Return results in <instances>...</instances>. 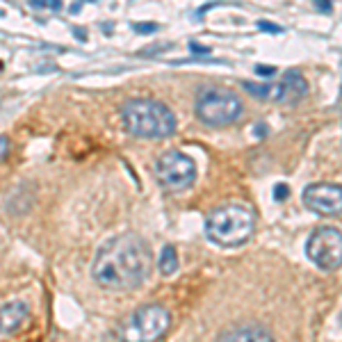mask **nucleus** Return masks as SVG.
I'll use <instances>...</instances> for the list:
<instances>
[{
	"instance_id": "nucleus-1",
	"label": "nucleus",
	"mask_w": 342,
	"mask_h": 342,
	"mask_svg": "<svg viewBox=\"0 0 342 342\" xmlns=\"http://www.w3.org/2000/svg\"><path fill=\"white\" fill-rule=\"evenodd\" d=\"M153 256L149 244L135 233H123L107 239L98 249L91 265V276L105 290L123 292L139 288L149 278Z\"/></svg>"
},
{
	"instance_id": "nucleus-2",
	"label": "nucleus",
	"mask_w": 342,
	"mask_h": 342,
	"mask_svg": "<svg viewBox=\"0 0 342 342\" xmlns=\"http://www.w3.org/2000/svg\"><path fill=\"white\" fill-rule=\"evenodd\" d=\"M123 126L135 137L162 139L176 130V114L155 98H130L121 107Z\"/></svg>"
},
{
	"instance_id": "nucleus-3",
	"label": "nucleus",
	"mask_w": 342,
	"mask_h": 342,
	"mask_svg": "<svg viewBox=\"0 0 342 342\" xmlns=\"http://www.w3.org/2000/svg\"><path fill=\"white\" fill-rule=\"evenodd\" d=\"M256 215L244 203H222L205 217V233L222 246H239L253 235Z\"/></svg>"
},
{
	"instance_id": "nucleus-4",
	"label": "nucleus",
	"mask_w": 342,
	"mask_h": 342,
	"mask_svg": "<svg viewBox=\"0 0 342 342\" xmlns=\"http://www.w3.org/2000/svg\"><path fill=\"white\" fill-rule=\"evenodd\" d=\"M171 324L169 310L160 304H146L130 312L119 326L121 342H157Z\"/></svg>"
},
{
	"instance_id": "nucleus-5",
	"label": "nucleus",
	"mask_w": 342,
	"mask_h": 342,
	"mask_svg": "<svg viewBox=\"0 0 342 342\" xmlns=\"http://www.w3.org/2000/svg\"><path fill=\"white\" fill-rule=\"evenodd\" d=\"M194 112L208 126H231L242 117V101L228 89L208 87L196 96Z\"/></svg>"
},
{
	"instance_id": "nucleus-6",
	"label": "nucleus",
	"mask_w": 342,
	"mask_h": 342,
	"mask_svg": "<svg viewBox=\"0 0 342 342\" xmlns=\"http://www.w3.org/2000/svg\"><path fill=\"white\" fill-rule=\"evenodd\" d=\"M155 178L167 192H183L196 180V162L183 151H167L155 160Z\"/></svg>"
},
{
	"instance_id": "nucleus-7",
	"label": "nucleus",
	"mask_w": 342,
	"mask_h": 342,
	"mask_svg": "<svg viewBox=\"0 0 342 342\" xmlns=\"http://www.w3.org/2000/svg\"><path fill=\"white\" fill-rule=\"evenodd\" d=\"M306 256L324 272L342 267V231L333 226H320L306 242Z\"/></svg>"
},
{
	"instance_id": "nucleus-8",
	"label": "nucleus",
	"mask_w": 342,
	"mask_h": 342,
	"mask_svg": "<svg viewBox=\"0 0 342 342\" xmlns=\"http://www.w3.org/2000/svg\"><path fill=\"white\" fill-rule=\"evenodd\" d=\"M246 91H251L253 96L267 98L281 105H294L308 94V85H306L304 75L299 71H285L278 82H265V85H256V82H242Z\"/></svg>"
},
{
	"instance_id": "nucleus-9",
	"label": "nucleus",
	"mask_w": 342,
	"mask_h": 342,
	"mask_svg": "<svg viewBox=\"0 0 342 342\" xmlns=\"http://www.w3.org/2000/svg\"><path fill=\"white\" fill-rule=\"evenodd\" d=\"M304 203L317 215H340L342 185L340 183H312L304 189Z\"/></svg>"
},
{
	"instance_id": "nucleus-10",
	"label": "nucleus",
	"mask_w": 342,
	"mask_h": 342,
	"mask_svg": "<svg viewBox=\"0 0 342 342\" xmlns=\"http://www.w3.org/2000/svg\"><path fill=\"white\" fill-rule=\"evenodd\" d=\"M28 315H30V308L21 299L2 304L0 306V335H9L16 328H21V324L28 320Z\"/></svg>"
},
{
	"instance_id": "nucleus-11",
	"label": "nucleus",
	"mask_w": 342,
	"mask_h": 342,
	"mask_svg": "<svg viewBox=\"0 0 342 342\" xmlns=\"http://www.w3.org/2000/svg\"><path fill=\"white\" fill-rule=\"evenodd\" d=\"M217 342H274V338L260 324H239V326L222 333Z\"/></svg>"
},
{
	"instance_id": "nucleus-12",
	"label": "nucleus",
	"mask_w": 342,
	"mask_h": 342,
	"mask_svg": "<svg viewBox=\"0 0 342 342\" xmlns=\"http://www.w3.org/2000/svg\"><path fill=\"white\" fill-rule=\"evenodd\" d=\"M160 272H162L164 276H171L176 269H178V253H176V249L171 244H167L162 249V253H160Z\"/></svg>"
},
{
	"instance_id": "nucleus-13",
	"label": "nucleus",
	"mask_w": 342,
	"mask_h": 342,
	"mask_svg": "<svg viewBox=\"0 0 342 342\" xmlns=\"http://www.w3.org/2000/svg\"><path fill=\"white\" fill-rule=\"evenodd\" d=\"M30 7H46V9H60L62 2H57V0H32Z\"/></svg>"
},
{
	"instance_id": "nucleus-14",
	"label": "nucleus",
	"mask_w": 342,
	"mask_h": 342,
	"mask_svg": "<svg viewBox=\"0 0 342 342\" xmlns=\"http://www.w3.org/2000/svg\"><path fill=\"white\" fill-rule=\"evenodd\" d=\"M288 194H290V189H288V185H283V183H278V185L274 187V199H276V201H283V199H288Z\"/></svg>"
},
{
	"instance_id": "nucleus-15",
	"label": "nucleus",
	"mask_w": 342,
	"mask_h": 342,
	"mask_svg": "<svg viewBox=\"0 0 342 342\" xmlns=\"http://www.w3.org/2000/svg\"><path fill=\"white\" fill-rule=\"evenodd\" d=\"M9 153V139L5 137V135H0V160Z\"/></svg>"
},
{
	"instance_id": "nucleus-16",
	"label": "nucleus",
	"mask_w": 342,
	"mask_h": 342,
	"mask_svg": "<svg viewBox=\"0 0 342 342\" xmlns=\"http://www.w3.org/2000/svg\"><path fill=\"white\" fill-rule=\"evenodd\" d=\"M256 73H262V75H272V73H276V68H274V67H256Z\"/></svg>"
},
{
	"instance_id": "nucleus-17",
	"label": "nucleus",
	"mask_w": 342,
	"mask_h": 342,
	"mask_svg": "<svg viewBox=\"0 0 342 342\" xmlns=\"http://www.w3.org/2000/svg\"><path fill=\"white\" fill-rule=\"evenodd\" d=\"M157 25H135V30L137 32H153Z\"/></svg>"
},
{
	"instance_id": "nucleus-18",
	"label": "nucleus",
	"mask_w": 342,
	"mask_h": 342,
	"mask_svg": "<svg viewBox=\"0 0 342 342\" xmlns=\"http://www.w3.org/2000/svg\"><path fill=\"white\" fill-rule=\"evenodd\" d=\"M262 30H272V32H281V28H276V25H267V23H260Z\"/></svg>"
},
{
	"instance_id": "nucleus-19",
	"label": "nucleus",
	"mask_w": 342,
	"mask_h": 342,
	"mask_svg": "<svg viewBox=\"0 0 342 342\" xmlns=\"http://www.w3.org/2000/svg\"><path fill=\"white\" fill-rule=\"evenodd\" d=\"M189 48L196 52H208V48H203V46H196V44H189Z\"/></svg>"
}]
</instances>
